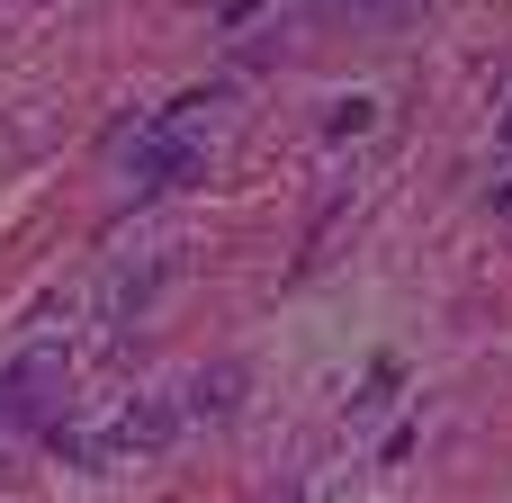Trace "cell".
Masks as SVG:
<instances>
[{"instance_id":"cell-1","label":"cell","mask_w":512,"mask_h":503,"mask_svg":"<svg viewBox=\"0 0 512 503\" xmlns=\"http://www.w3.org/2000/svg\"><path fill=\"white\" fill-rule=\"evenodd\" d=\"M198 108H216V90L171 99V108L135 135V153H126L135 198H162V189H198V180H207V135H198Z\"/></svg>"},{"instance_id":"cell-2","label":"cell","mask_w":512,"mask_h":503,"mask_svg":"<svg viewBox=\"0 0 512 503\" xmlns=\"http://www.w3.org/2000/svg\"><path fill=\"white\" fill-rule=\"evenodd\" d=\"M63 351H27V360H9L0 369V432H27V423H45L54 405H63Z\"/></svg>"},{"instance_id":"cell-3","label":"cell","mask_w":512,"mask_h":503,"mask_svg":"<svg viewBox=\"0 0 512 503\" xmlns=\"http://www.w3.org/2000/svg\"><path fill=\"white\" fill-rule=\"evenodd\" d=\"M180 423H189V405H171V396H135V405L108 423V459H162V450L180 441Z\"/></svg>"},{"instance_id":"cell-4","label":"cell","mask_w":512,"mask_h":503,"mask_svg":"<svg viewBox=\"0 0 512 503\" xmlns=\"http://www.w3.org/2000/svg\"><path fill=\"white\" fill-rule=\"evenodd\" d=\"M180 405H189V414H198V423H225V414H234V405H243V369H234V360H216V369H198V378H189V396H180Z\"/></svg>"},{"instance_id":"cell-5","label":"cell","mask_w":512,"mask_h":503,"mask_svg":"<svg viewBox=\"0 0 512 503\" xmlns=\"http://www.w3.org/2000/svg\"><path fill=\"white\" fill-rule=\"evenodd\" d=\"M396 378H405V369H396V360H378V369H369V387L351 396V423H369V414H387V405H396Z\"/></svg>"},{"instance_id":"cell-6","label":"cell","mask_w":512,"mask_h":503,"mask_svg":"<svg viewBox=\"0 0 512 503\" xmlns=\"http://www.w3.org/2000/svg\"><path fill=\"white\" fill-rule=\"evenodd\" d=\"M378 126V99H342L333 117H324V135H369Z\"/></svg>"},{"instance_id":"cell-7","label":"cell","mask_w":512,"mask_h":503,"mask_svg":"<svg viewBox=\"0 0 512 503\" xmlns=\"http://www.w3.org/2000/svg\"><path fill=\"white\" fill-rule=\"evenodd\" d=\"M252 9H261V0H216V27H243Z\"/></svg>"},{"instance_id":"cell-8","label":"cell","mask_w":512,"mask_h":503,"mask_svg":"<svg viewBox=\"0 0 512 503\" xmlns=\"http://www.w3.org/2000/svg\"><path fill=\"white\" fill-rule=\"evenodd\" d=\"M495 135H504V153H512V108H504V126H495Z\"/></svg>"}]
</instances>
